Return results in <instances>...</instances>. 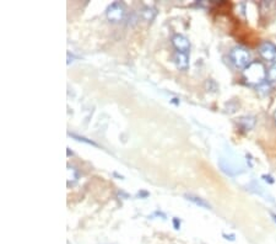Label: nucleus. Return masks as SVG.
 Listing matches in <instances>:
<instances>
[{
    "label": "nucleus",
    "mask_w": 276,
    "mask_h": 244,
    "mask_svg": "<svg viewBox=\"0 0 276 244\" xmlns=\"http://www.w3.org/2000/svg\"><path fill=\"white\" fill-rule=\"evenodd\" d=\"M174 63H176L177 68L178 69H181V71H187L189 67L188 53L177 51L176 54H174Z\"/></svg>",
    "instance_id": "6"
},
{
    "label": "nucleus",
    "mask_w": 276,
    "mask_h": 244,
    "mask_svg": "<svg viewBox=\"0 0 276 244\" xmlns=\"http://www.w3.org/2000/svg\"><path fill=\"white\" fill-rule=\"evenodd\" d=\"M106 15H107L108 20L112 21V23H121L127 15L126 5L122 1H114L107 8Z\"/></svg>",
    "instance_id": "3"
},
{
    "label": "nucleus",
    "mask_w": 276,
    "mask_h": 244,
    "mask_svg": "<svg viewBox=\"0 0 276 244\" xmlns=\"http://www.w3.org/2000/svg\"><path fill=\"white\" fill-rule=\"evenodd\" d=\"M140 14L145 21H152L153 19H155L157 11H156V9L150 8V6H145V8H143V10H141Z\"/></svg>",
    "instance_id": "10"
},
{
    "label": "nucleus",
    "mask_w": 276,
    "mask_h": 244,
    "mask_svg": "<svg viewBox=\"0 0 276 244\" xmlns=\"http://www.w3.org/2000/svg\"><path fill=\"white\" fill-rule=\"evenodd\" d=\"M243 76L249 85H261L265 83L268 76L265 67L260 62H252L247 68H244Z\"/></svg>",
    "instance_id": "1"
},
{
    "label": "nucleus",
    "mask_w": 276,
    "mask_h": 244,
    "mask_svg": "<svg viewBox=\"0 0 276 244\" xmlns=\"http://www.w3.org/2000/svg\"><path fill=\"white\" fill-rule=\"evenodd\" d=\"M187 200L191 201L193 203H195L196 206L199 207H203V209H210V203L206 202L204 198L198 197V196H194V195H186Z\"/></svg>",
    "instance_id": "9"
},
{
    "label": "nucleus",
    "mask_w": 276,
    "mask_h": 244,
    "mask_svg": "<svg viewBox=\"0 0 276 244\" xmlns=\"http://www.w3.org/2000/svg\"><path fill=\"white\" fill-rule=\"evenodd\" d=\"M263 178L265 179V181H269V183H273V179H271V176H269V175H263Z\"/></svg>",
    "instance_id": "14"
},
{
    "label": "nucleus",
    "mask_w": 276,
    "mask_h": 244,
    "mask_svg": "<svg viewBox=\"0 0 276 244\" xmlns=\"http://www.w3.org/2000/svg\"><path fill=\"white\" fill-rule=\"evenodd\" d=\"M237 123H238V126L243 131H249L254 127V125H255V119H254L253 116L239 117Z\"/></svg>",
    "instance_id": "7"
},
{
    "label": "nucleus",
    "mask_w": 276,
    "mask_h": 244,
    "mask_svg": "<svg viewBox=\"0 0 276 244\" xmlns=\"http://www.w3.org/2000/svg\"><path fill=\"white\" fill-rule=\"evenodd\" d=\"M224 237H226V239H230V241H234V234H231V236H226V234H224Z\"/></svg>",
    "instance_id": "15"
},
{
    "label": "nucleus",
    "mask_w": 276,
    "mask_h": 244,
    "mask_svg": "<svg viewBox=\"0 0 276 244\" xmlns=\"http://www.w3.org/2000/svg\"><path fill=\"white\" fill-rule=\"evenodd\" d=\"M66 173H68V186L74 185V184L78 183L80 174H79V171L75 168V167L68 166V168H66Z\"/></svg>",
    "instance_id": "8"
},
{
    "label": "nucleus",
    "mask_w": 276,
    "mask_h": 244,
    "mask_svg": "<svg viewBox=\"0 0 276 244\" xmlns=\"http://www.w3.org/2000/svg\"><path fill=\"white\" fill-rule=\"evenodd\" d=\"M274 120H275V122H276V111H275V114H274Z\"/></svg>",
    "instance_id": "17"
},
{
    "label": "nucleus",
    "mask_w": 276,
    "mask_h": 244,
    "mask_svg": "<svg viewBox=\"0 0 276 244\" xmlns=\"http://www.w3.org/2000/svg\"><path fill=\"white\" fill-rule=\"evenodd\" d=\"M70 136L71 137H74V138H76V141H79V142H85V143H87V145H91V146H95V147H97V145H96L93 141H91V140H87V138H85V137H81V136H78V135H71L70 133Z\"/></svg>",
    "instance_id": "12"
},
{
    "label": "nucleus",
    "mask_w": 276,
    "mask_h": 244,
    "mask_svg": "<svg viewBox=\"0 0 276 244\" xmlns=\"http://www.w3.org/2000/svg\"><path fill=\"white\" fill-rule=\"evenodd\" d=\"M230 59L236 68L244 69L252 63L251 52L243 46H236L230 52Z\"/></svg>",
    "instance_id": "2"
},
{
    "label": "nucleus",
    "mask_w": 276,
    "mask_h": 244,
    "mask_svg": "<svg viewBox=\"0 0 276 244\" xmlns=\"http://www.w3.org/2000/svg\"><path fill=\"white\" fill-rule=\"evenodd\" d=\"M259 54L265 61H275L276 59V45L270 41H264L259 46Z\"/></svg>",
    "instance_id": "4"
},
{
    "label": "nucleus",
    "mask_w": 276,
    "mask_h": 244,
    "mask_svg": "<svg viewBox=\"0 0 276 244\" xmlns=\"http://www.w3.org/2000/svg\"><path fill=\"white\" fill-rule=\"evenodd\" d=\"M172 44H173L174 49L178 52L188 53V51L191 49V42H189V40L184 35H181V33H176L172 37Z\"/></svg>",
    "instance_id": "5"
},
{
    "label": "nucleus",
    "mask_w": 276,
    "mask_h": 244,
    "mask_svg": "<svg viewBox=\"0 0 276 244\" xmlns=\"http://www.w3.org/2000/svg\"><path fill=\"white\" fill-rule=\"evenodd\" d=\"M268 79H269V81H270V83H273V84H276V62L273 64V66L270 67V69H269Z\"/></svg>",
    "instance_id": "11"
},
{
    "label": "nucleus",
    "mask_w": 276,
    "mask_h": 244,
    "mask_svg": "<svg viewBox=\"0 0 276 244\" xmlns=\"http://www.w3.org/2000/svg\"><path fill=\"white\" fill-rule=\"evenodd\" d=\"M271 217H273V221L276 223V214H271Z\"/></svg>",
    "instance_id": "16"
},
{
    "label": "nucleus",
    "mask_w": 276,
    "mask_h": 244,
    "mask_svg": "<svg viewBox=\"0 0 276 244\" xmlns=\"http://www.w3.org/2000/svg\"><path fill=\"white\" fill-rule=\"evenodd\" d=\"M173 226L176 229H179V227H181V221L178 219H176V217L173 219Z\"/></svg>",
    "instance_id": "13"
}]
</instances>
